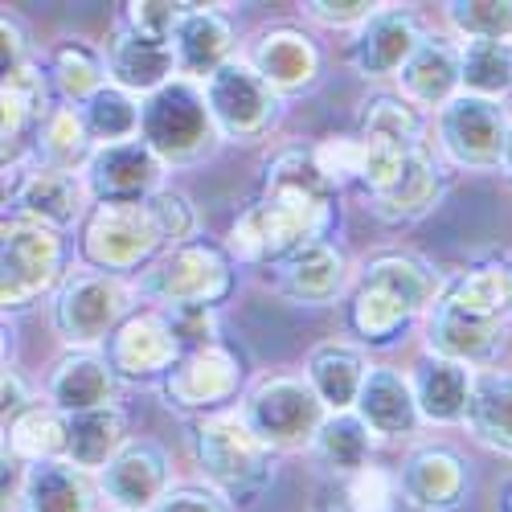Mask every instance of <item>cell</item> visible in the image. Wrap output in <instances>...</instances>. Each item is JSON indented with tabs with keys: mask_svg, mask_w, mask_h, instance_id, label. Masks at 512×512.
<instances>
[{
	"mask_svg": "<svg viewBox=\"0 0 512 512\" xmlns=\"http://www.w3.org/2000/svg\"><path fill=\"white\" fill-rule=\"evenodd\" d=\"M381 9H386V5H377V0H308V5H304V13L312 21H320L328 29H353V33L361 25H369Z\"/></svg>",
	"mask_w": 512,
	"mask_h": 512,
	"instance_id": "cell-48",
	"label": "cell"
},
{
	"mask_svg": "<svg viewBox=\"0 0 512 512\" xmlns=\"http://www.w3.org/2000/svg\"><path fill=\"white\" fill-rule=\"evenodd\" d=\"M91 156H95V140L87 132V123H82V111L70 103H58L33 136V164L62 168V173H87Z\"/></svg>",
	"mask_w": 512,
	"mask_h": 512,
	"instance_id": "cell-34",
	"label": "cell"
},
{
	"mask_svg": "<svg viewBox=\"0 0 512 512\" xmlns=\"http://www.w3.org/2000/svg\"><path fill=\"white\" fill-rule=\"evenodd\" d=\"M373 443H377V435L357 418V410H349V414H328L324 418L312 451L320 455L324 467H332V472H340L349 480V476L361 472V467L373 463Z\"/></svg>",
	"mask_w": 512,
	"mask_h": 512,
	"instance_id": "cell-38",
	"label": "cell"
},
{
	"mask_svg": "<svg viewBox=\"0 0 512 512\" xmlns=\"http://www.w3.org/2000/svg\"><path fill=\"white\" fill-rule=\"evenodd\" d=\"M140 300L156 304L160 312L168 308H218L234 291V254L218 242L193 238L185 246L164 250L160 259L136 275Z\"/></svg>",
	"mask_w": 512,
	"mask_h": 512,
	"instance_id": "cell-5",
	"label": "cell"
},
{
	"mask_svg": "<svg viewBox=\"0 0 512 512\" xmlns=\"http://www.w3.org/2000/svg\"><path fill=\"white\" fill-rule=\"evenodd\" d=\"M168 164L144 144V140H127L111 148H95L87 164V189L95 201H127V205H144L164 189Z\"/></svg>",
	"mask_w": 512,
	"mask_h": 512,
	"instance_id": "cell-17",
	"label": "cell"
},
{
	"mask_svg": "<svg viewBox=\"0 0 512 512\" xmlns=\"http://www.w3.org/2000/svg\"><path fill=\"white\" fill-rule=\"evenodd\" d=\"M103 357L111 361L119 381H164L185 357V349L168 316L160 308H144L123 320V328L103 345Z\"/></svg>",
	"mask_w": 512,
	"mask_h": 512,
	"instance_id": "cell-14",
	"label": "cell"
},
{
	"mask_svg": "<svg viewBox=\"0 0 512 512\" xmlns=\"http://www.w3.org/2000/svg\"><path fill=\"white\" fill-rule=\"evenodd\" d=\"M443 13L463 41H512V0H451Z\"/></svg>",
	"mask_w": 512,
	"mask_h": 512,
	"instance_id": "cell-42",
	"label": "cell"
},
{
	"mask_svg": "<svg viewBox=\"0 0 512 512\" xmlns=\"http://www.w3.org/2000/svg\"><path fill=\"white\" fill-rule=\"evenodd\" d=\"M410 386H414V402H418L422 422L463 426L467 406H472V390H476V369L426 353L410 373Z\"/></svg>",
	"mask_w": 512,
	"mask_h": 512,
	"instance_id": "cell-27",
	"label": "cell"
},
{
	"mask_svg": "<svg viewBox=\"0 0 512 512\" xmlns=\"http://www.w3.org/2000/svg\"><path fill=\"white\" fill-rule=\"evenodd\" d=\"M230 50H234V25L226 21V13H218V5H189L173 33L177 78L205 87L226 62H234Z\"/></svg>",
	"mask_w": 512,
	"mask_h": 512,
	"instance_id": "cell-23",
	"label": "cell"
},
{
	"mask_svg": "<svg viewBox=\"0 0 512 512\" xmlns=\"http://www.w3.org/2000/svg\"><path fill=\"white\" fill-rule=\"evenodd\" d=\"M5 455L21 459L25 467L66 459V414L54 402H33L17 418L5 422Z\"/></svg>",
	"mask_w": 512,
	"mask_h": 512,
	"instance_id": "cell-36",
	"label": "cell"
},
{
	"mask_svg": "<svg viewBox=\"0 0 512 512\" xmlns=\"http://www.w3.org/2000/svg\"><path fill=\"white\" fill-rule=\"evenodd\" d=\"M463 95L492 103L512 95V41H463Z\"/></svg>",
	"mask_w": 512,
	"mask_h": 512,
	"instance_id": "cell-40",
	"label": "cell"
},
{
	"mask_svg": "<svg viewBox=\"0 0 512 512\" xmlns=\"http://www.w3.org/2000/svg\"><path fill=\"white\" fill-rule=\"evenodd\" d=\"M312 152H316V164L324 168V177L336 189H345V185L361 189V144H357V136H332V140L316 144Z\"/></svg>",
	"mask_w": 512,
	"mask_h": 512,
	"instance_id": "cell-46",
	"label": "cell"
},
{
	"mask_svg": "<svg viewBox=\"0 0 512 512\" xmlns=\"http://www.w3.org/2000/svg\"><path fill=\"white\" fill-rule=\"evenodd\" d=\"M275 271V291L295 308H328L349 287V259L336 242H312L300 254L283 259Z\"/></svg>",
	"mask_w": 512,
	"mask_h": 512,
	"instance_id": "cell-20",
	"label": "cell"
},
{
	"mask_svg": "<svg viewBox=\"0 0 512 512\" xmlns=\"http://www.w3.org/2000/svg\"><path fill=\"white\" fill-rule=\"evenodd\" d=\"M201 91L226 144H259L279 127L283 95H275L246 58L226 62Z\"/></svg>",
	"mask_w": 512,
	"mask_h": 512,
	"instance_id": "cell-11",
	"label": "cell"
},
{
	"mask_svg": "<svg viewBox=\"0 0 512 512\" xmlns=\"http://www.w3.org/2000/svg\"><path fill=\"white\" fill-rule=\"evenodd\" d=\"M107 74H111V87L148 99L156 91H164L168 82L177 78V58L173 46H160V41H148L140 33H132L123 21H115L111 37H107Z\"/></svg>",
	"mask_w": 512,
	"mask_h": 512,
	"instance_id": "cell-24",
	"label": "cell"
},
{
	"mask_svg": "<svg viewBox=\"0 0 512 512\" xmlns=\"http://www.w3.org/2000/svg\"><path fill=\"white\" fill-rule=\"evenodd\" d=\"M0 398H5V422L9 418H17L21 410H29L37 398L29 394V386H25V381H21V373L17 369H9L5 365V377H0Z\"/></svg>",
	"mask_w": 512,
	"mask_h": 512,
	"instance_id": "cell-51",
	"label": "cell"
},
{
	"mask_svg": "<svg viewBox=\"0 0 512 512\" xmlns=\"http://www.w3.org/2000/svg\"><path fill=\"white\" fill-rule=\"evenodd\" d=\"M164 250V238L152 222L148 205L127 201H95L78 234V254L91 271L127 279L132 271H148Z\"/></svg>",
	"mask_w": 512,
	"mask_h": 512,
	"instance_id": "cell-8",
	"label": "cell"
},
{
	"mask_svg": "<svg viewBox=\"0 0 512 512\" xmlns=\"http://www.w3.org/2000/svg\"><path fill=\"white\" fill-rule=\"evenodd\" d=\"M87 205H95L87 177L82 173H62V168H41L33 160H13L5 164V218L37 222L46 230H74L87 222Z\"/></svg>",
	"mask_w": 512,
	"mask_h": 512,
	"instance_id": "cell-10",
	"label": "cell"
},
{
	"mask_svg": "<svg viewBox=\"0 0 512 512\" xmlns=\"http://www.w3.org/2000/svg\"><path fill=\"white\" fill-rule=\"evenodd\" d=\"M238 410L250 422V431L275 455L312 447L324 418H328V406L316 398L308 377H295V373H279V377L259 381Z\"/></svg>",
	"mask_w": 512,
	"mask_h": 512,
	"instance_id": "cell-9",
	"label": "cell"
},
{
	"mask_svg": "<svg viewBox=\"0 0 512 512\" xmlns=\"http://www.w3.org/2000/svg\"><path fill=\"white\" fill-rule=\"evenodd\" d=\"M422 25L410 9L386 5L369 25H361L349 41V66L361 78H398L406 62L422 46Z\"/></svg>",
	"mask_w": 512,
	"mask_h": 512,
	"instance_id": "cell-19",
	"label": "cell"
},
{
	"mask_svg": "<svg viewBox=\"0 0 512 512\" xmlns=\"http://www.w3.org/2000/svg\"><path fill=\"white\" fill-rule=\"evenodd\" d=\"M467 431L476 443L512 455V373L508 369H484L476 373L472 406H467Z\"/></svg>",
	"mask_w": 512,
	"mask_h": 512,
	"instance_id": "cell-35",
	"label": "cell"
},
{
	"mask_svg": "<svg viewBox=\"0 0 512 512\" xmlns=\"http://www.w3.org/2000/svg\"><path fill=\"white\" fill-rule=\"evenodd\" d=\"M406 492L398 484V467H361L345 480V512H406Z\"/></svg>",
	"mask_w": 512,
	"mask_h": 512,
	"instance_id": "cell-43",
	"label": "cell"
},
{
	"mask_svg": "<svg viewBox=\"0 0 512 512\" xmlns=\"http://www.w3.org/2000/svg\"><path fill=\"white\" fill-rule=\"evenodd\" d=\"M500 512H512V484H508L504 496H500Z\"/></svg>",
	"mask_w": 512,
	"mask_h": 512,
	"instance_id": "cell-53",
	"label": "cell"
},
{
	"mask_svg": "<svg viewBox=\"0 0 512 512\" xmlns=\"http://www.w3.org/2000/svg\"><path fill=\"white\" fill-rule=\"evenodd\" d=\"M66 275V234L5 218L0 226V304H5V316L33 308L41 295H54Z\"/></svg>",
	"mask_w": 512,
	"mask_h": 512,
	"instance_id": "cell-7",
	"label": "cell"
},
{
	"mask_svg": "<svg viewBox=\"0 0 512 512\" xmlns=\"http://www.w3.org/2000/svg\"><path fill=\"white\" fill-rule=\"evenodd\" d=\"M148 205V213H152V222H156V230H160V238H164V246L173 250V246H185V242H193L197 238V205L181 193V189H160L156 197H148L144 201Z\"/></svg>",
	"mask_w": 512,
	"mask_h": 512,
	"instance_id": "cell-44",
	"label": "cell"
},
{
	"mask_svg": "<svg viewBox=\"0 0 512 512\" xmlns=\"http://www.w3.org/2000/svg\"><path fill=\"white\" fill-rule=\"evenodd\" d=\"M508 111L492 99L459 95L435 115V136H439V156L451 168H467V173H496L504 156V136H508Z\"/></svg>",
	"mask_w": 512,
	"mask_h": 512,
	"instance_id": "cell-12",
	"label": "cell"
},
{
	"mask_svg": "<svg viewBox=\"0 0 512 512\" xmlns=\"http://www.w3.org/2000/svg\"><path fill=\"white\" fill-rule=\"evenodd\" d=\"M185 9L189 5H173V0H136V5H119V21L148 41L173 46V33H177Z\"/></svg>",
	"mask_w": 512,
	"mask_h": 512,
	"instance_id": "cell-45",
	"label": "cell"
},
{
	"mask_svg": "<svg viewBox=\"0 0 512 512\" xmlns=\"http://www.w3.org/2000/svg\"><path fill=\"white\" fill-rule=\"evenodd\" d=\"M164 316H168V324H173V332H177V340H181L185 353L209 349V345H218V340H222V336H218V328H222L218 308L193 304V308H168Z\"/></svg>",
	"mask_w": 512,
	"mask_h": 512,
	"instance_id": "cell-47",
	"label": "cell"
},
{
	"mask_svg": "<svg viewBox=\"0 0 512 512\" xmlns=\"http://www.w3.org/2000/svg\"><path fill=\"white\" fill-rule=\"evenodd\" d=\"M152 512H230V504L213 488H173Z\"/></svg>",
	"mask_w": 512,
	"mask_h": 512,
	"instance_id": "cell-49",
	"label": "cell"
},
{
	"mask_svg": "<svg viewBox=\"0 0 512 512\" xmlns=\"http://www.w3.org/2000/svg\"><path fill=\"white\" fill-rule=\"evenodd\" d=\"M398 95L418 111H443L451 99L463 95V46L443 33H426L418 54L398 74Z\"/></svg>",
	"mask_w": 512,
	"mask_h": 512,
	"instance_id": "cell-22",
	"label": "cell"
},
{
	"mask_svg": "<svg viewBox=\"0 0 512 512\" xmlns=\"http://www.w3.org/2000/svg\"><path fill=\"white\" fill-rule=\"evenodd\" d=\"M119 377L103 353H66L54 361L46 377V402H54L62 414H87L115 406Z\"/></svg>",
	"mask_w": 512,
	"mask_h": 512,
	"instance_id": "cell-28",
	"label": "cell"
},
{
	"mask_svg": "<svg viewBox=\"0 0 512 512\" xmlns=\"http://www.w3.org/2000/svg\"><path fill=\"white\" fill-rule=\"evenodd\" d=\"M443 295L467 316H476L484 324H500L508 328L512 316V267L488 263V267H472L455 275L451 283H443Z\"/></svg>",
	"mask_w": 512,
	"mask_h": 512,
	"instance_id": "cell-37",
	"label": "cell"
},
{
	"mask_svg": "<svg viewBox=\"0 0 512 512\" xmlns=\"http://www.w3.org/2000/svg\"><path fill=\"white\" fill-rule=\"evenodd\" d=\"M398 484L406 504L418 512H455L472 492L467 459L447 443H418L398 463Z\"/></svg>",
	"mask_w": 512,
	"mask_h": 512,
	"instance_id": "cell-16",
	"label": "cell"
},
{
	"mask_svg": "<svg viewBox=\"0 0 512 512\" xmlns=\"http://www.w3.org/2000/svg\"><path fill=\"white\" fill-rule=\"evenodd\" d=\"M500 173L512 177V119H508V136H504V156H500Z\"/></svg>",
	"mask_w": 512,
	"mask_h": 512,
	"instance_id": "cell-52",
	"label": "cell"
},
{
	"mask_svg": "<svg viewBox=\"0 0 512 512\" xmlns=\"http://www.w3.org/2000/svg\"><path fill=\"white\" fill-rule=\"evenodd\" d=\"M95 480L115 512H152L173 492V463H168V451L160 443L132 439Z\"/></svg>",
	"mask_w": 512,
	"mask_h": 512,
	"instance_id": "cell-15",
	"label": "cell"
},
{
	"mask_svg": "<svg viewBox=\"0 0 512 512\" xmlns=\"http://www.w3.org/2000/svg\"><path fill=\"white\" fill-rule=\"evenodd\" d=\"M164 402L173 410H189V414H218L226 410V402L242 390V361L234 349H226L222 340L209 349H193L177 361V369L160 381Z\"/></svg>",
	"mask_w": 512,
	"mask_h": 512,
	"instance_id": "cell-13",
	"label": "cell"
},
{
	"mask_svg": "<svg viewBox=\"0 0 512 512\" xmlns=\"http://www.w3.org/2000/svg\"><path fill=\"white\" fill-rule=\"evenodd\" d=\"M357 132L386 136V140L406 144V148H426V115L414 103H406L402 95H373L361 107Z\"/></svg>",
	"mask_w": 512,
	"mask_h": 512,
	"instance_id": "cell-41",
	"label": "cell"
},
{
	"mask_svg": "<svg viewBox=\"0 0 512 512\" xmlns=\"http://www.w3.org/2000/svg\"><path fill=\"white\" fill-rule=\"evenodd\" d=\"M340 189L324 177L312 148H283L267 160L254 201L234 218L226 250L234 263L279 267L312 242H324L336 222Z\"/></svg>",
	"mask_w": 512,
	"mask_h": 512,
	"instance_id": "cell-1",
	"label": "cell"
},
{
	"mask_svg": "<svg viewBox=\"0 0 512 512\" xmlns=\"http://www.w3.org/2000/svg\"><path fill=\"white\" fill-rule=\"evenodd\" d=\"M443 291L439 271L418 254H377L369 259L349 295V332L361 345H394V340L435 308Z\"/></svg>",
	"mask_w": 512,
	"mask_h": 512,
	"instance_id": "cell-2",
	"label": "cell"
},
{
	"mask_svg": "<svg viewBox=\"0 0 512 512\" xmlns=\"http://www.w3.org/2000/svg\"><path fill=\"white\" fill-rule=\"evenodd\" d=\"M46 74L54 82V95L70 107H87L99 91L111 87V74H107V54L99 46H91V41H58L54 50H46Z\"/></svg>",
	"mask_w": 512,
	"mask_h": 512,
	"instance_id": "cell-32",
	"label": "cell"
},
{
	"mask_svg": "<svg viewBox=\"0 0 512 512\" xmlns=\"http://www.w3.org/2000/svg\"><path fill=\"white\" fill-rule=\"evenodd\" d=\"M369 361L357 345H345V340H324L308 353L304 377L308 386L316 390V398L328 406V414H349L357 410V398L365 390V377H369Z\"/></svg>",
	"mask_w": 512,
	"mask_h": 512,
	"instance_id": "cell-30",
	"label": "cell"
},
{
	"mask_svg": "<svg viewBox=\"0 0 512 512\" xmlns=\"http://www.w3.org/2000/svg\"><path fill=\"white\" fill-rule=\"evenodd\" d=\"M0 37H5V74L21 70L25 62H33V50H29V37L21 29V21L13 13L0 17Z\"/></svg>",
	"mask_w": 512,
	"mask_h": 512,
	"instance_id": "cell-50",
	"label": "cell"
},
{
	"mask_svg": "<svg viewBox=\"0 0 512 512\" xmlns=\"http://www.w3.org/2000/svg\"><path fill=\"white\" fill-rule=\"evenodd\" d=\"M136 300H140L136 283L82 267L70 271L66 283L54 291L50 320L54 332L62 336V345H70V353H95L123 328L127 316L140 312Z\"/></svg>",
	"mask_w": 512,
	"mask_h": 512,
	"instance_id": "cell-4",
	"label": "cell"
},
{
	"mask_svg": "<svg viewBox=\"0 0 512 512\" xmlns=\"http://www.w3.org/2000/svg\"><path fill=\"white\" fill-rule=\"evenodd\" d=\"M140 140L168 164V168H189L213 156L222 144L218 123L209 115L205 91L197 82L173 78L164 91L144 99V132Z\"/></svg>",
	"mask_w": 512,
	"mask_h": 512,
	"instance_id": "cell-6",
	"label": "cell"
},
{
	"mask_svg": "<svg viewBox=\"0 0 512 512\" xmlns=\"http://www.w3.org/2000/svg\"><path fill=\"white\" fill-rule=\"evenodd\" d=\"M447 193V164L435 156V148L426 144L418 148L406 164H402V173L381 189L369 201V213L381 222H390V226H406V222H418L426 218Z\"/></svg>",
	"mask_w": 512,
	"mask_h": 512,
	"instance_id": "cell-21",
	"label": "cell"
},
{
	"mask_svg": "<svg viewBox=\"0 0 512 512\" xmlns=\"http://www.w3.org/2000/svg\"><path fill=\"white\" fill-rule=\"evenodd\" d=\"M246 62L259 70V78L275 95H304L320 82V70H324V58H320V46L295 25H271L263 29L259 37L250 41L246 50Z\"/></svg>",
	"mask_w": 512,
	"mask_h": 512,
	"instance_id": "cell-18",
	"label": "cell"
},
{
	"mask_svg": "<svg viewBox=\"0 0 512 512\" xmlns=\"http://www.w3.org/2000/svg\"><path fill=\"white\" fill-rule=\"evenodd\" d=\"M21 512H99L103 488L91 472H82L70 459L33 463L21 476Z\"/></svg>",
	"mask_w": 512,
	"mask_h": 512,
	"instance_id": "cell-26",
	"label": "cell"
},
{
	"mask_svg": "<svg viewBox=\"0 0 512 512\" xmlns=\"http://www.w3.org/2000/svg\"><path fill=\"white\" fill-rule=\"evenodd\" d=\"M82 111V123L95 140V148H111V144H127V140H140L144 132V99L127 95L119 87L99 91Z\"/></svg>",
	"mask_w": 512,
	"mask_h": 512,
	"instance_id": "cell-39",
	"label": "cell"
},
{
	"mask_svg": "<svg viewBox=\"0 0 512 512\" xmlns=\"http://www.w3.org/2000/svg\"><path fill=\"white\" fill-rule=\"evenodd\" d=\"M357 418L369 426L377 439H406L418 431V402L410 377H402L390 365H373L365 377V390L357 398Z\"/></svg>",
	"mask_w": 512,
	"mask_h": 512,
	"instance_id": "cell-29",
	"label": "cell"
},
{
	"mask_svg": "<svg viewBox=\"0 0 512 512\" xmlns=\"http://www.w3.org/2000/svg\"><path fill=\"white\" fill-rule=\"evenodd\" d=\"M426 349L459 365H492L504 349V328L459 312L439 291L435 308L426 312Z\"/></svg>",
	"mask_w": 512,
	"mask_h": 512,
	"instance_id": "cell-25",
	"label": "cell"
},
{
	"mask_svg": "<svg viewBox=\"0 0 512 512\" xmlns=\"http://www.w3.org/2000/svg\"><path fill=\"white\" fill-rule=\"evenodd\" d=\"M127 443H132L127 439V414L119 406L66 414V459L82 472L99 476Z\"/></svg>",
	"mask_w": 512,
	"mask_h": 512,
	"instance_id": "cell-33",
	"label": "cell"
},
{
	"mask_svg": "<svg viewBox=\"0 0 512 512\" xmlns=\"http://www.w3.org/2000/svg\"><path fill=\"white\" fill-rule=\"evenodd\" d=\"M193 459L226 504H254L275 480V451L250 431L242 410H218L193 422Z\"/></svg>",
	"mask_w": 512,
	"mask_h": 512,
	"instance_id": "cell-3",
	"label": "cell"
},
{
	"mask_svg": "<svg viewBox=\"0 0 512 512\" xmlns=\"http://www.w3.org/2000/svg\"><path fill=\"white\" fill-rule=\"evenodd\" d=\"M50 91H54V82L46 74V62H37V58L5 74V82H0V140H5V156L25 136H37V127L54 111Z\"/></svg>",
	"mask_w": 512,
	"mask_h": 512,
	"instance_id": "cell-31",
	"label": "cell"
}]
</instances>
